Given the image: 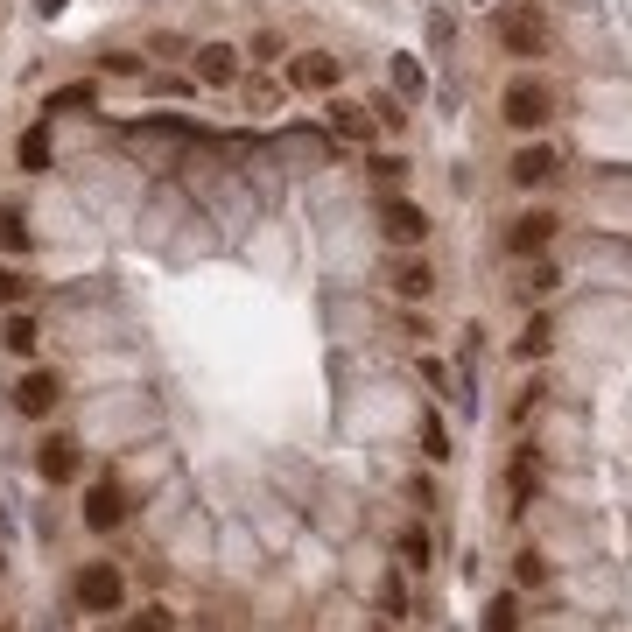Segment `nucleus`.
<instances>
[{
    "instance_id": "f257e3e1",
    "label": "nucleus",
    "mask_w": 632,
    "mask_h": 632,
    "mask_svg": "<svg viewBox=\"0 0 632 632\" xmlns=\"http://www.w3.org/2000/svg\"><path fill=\"white\" fill-rule=\"evenodd\" d=\"M499 50L506 57H548V22L534 8H506L499 15Z\"/></svg>"
},
{
    "instance_id": "f03ea898",
    "label": "nucleus",
    "mask_w": 632,
    "mask_h": 632,
    "mask_svg": "<svg viewBox=\"0 0 632 632\" xmlns=\"http://www.w3.org/2000/svg\"><path fill=\"white\" fill-rule=\"evenodd\" d=\"M499 113H506V127H541V120L555 113V92H548L541 78H513L506 99H499Z\"/></svg>"
},
{
    "instance_id": "7ed1b4c3",
    "label": "nucleus",
    "mask_w": 632,
    "mask_h": 632,
    "mask_svg": "<svg viewBox=\"0 0 632 632\" xmlns=\"http://www.w3.org/2000/svg\"><path fill=\"white\" fill-rule=\"evenodd\" d=\"M120 597H127V583H120L113 562H85L78 569V604L85 611H120Z\"/></svg>"
},
{
    "instance_id": "20e7f679",
    "label": "nucleus",
    "mask_w": 632,
    "mask_h": 632,
    "mask_svg": "<svg viewBox=\"0 0 632 632\" xmlns=\"http://www.w3.org/2000/svg\"><path fill=\"white\" fill-rule=\"evenodd\" d=\"M120 520H127L120 485H113V478H106V485H92V492H85V527H92V534H106V527H120Z\"/></svg>"
},
{
    "instance_id": "39448f33",
    "label": "nucleus",
    "mask_w": 632,
    "mask_h": 632,
    "mask_svg": "<svg viewBox=\"0 0 632 632\" xmlns=\"http://www.w3.org/2000/svg\"><path fill=\"white\" fill-rule=\"evenodd\" d=\"M387 239H394V246L429 239V211H422V204H408V197H394V204H387Z\"/></svg>"
},
{
    "instance_id": "423d86ee",
    "label": "nucleus",
    "mask_w": 632,
    "mask_h": 632,
    "mask_svg": "<svg viewBox=\"0 0 632 632\" xmlns=\"http://www.w3.org/2000/svg\"><path fill=\"white\" fill-rule=\"evenodd\" d=\"M548 239H555V218H548V211H527V218L506 232V253H520V260H527V253H541Z\"/></svg>"
},
{
    "instance_id": "0eeeda50",
    "label": "nucleus",
    "mask_w": 632,
    "mask_h": 632,
    "mask_svg": "<svg viewBox=\"0 0 632 632\" xmlns=\"http://www.w3.org/2000/svg\"><path fill=\"white\" fill-rule=\"evenodd\" d=\"M57 394H64V380H57V373H29V380L15 387V408H22V415H50V408H57Z\"/></svg>"
},
{
    "instance_id": "6e6552de",
    "label": "nucleus",
    "mask_w": 632,
    "mask_h": 632,
    "mask_svg": "<svg viewBox=\"0 0 632 632\" xmlns=\"http://www.w3.org/2000/svg\"><path fill=\"white\" fill-rule=\"evenodd\" d=\"M36 471H43L50 485H71V478H78V443H64V436H50V443L36 450Z\"/></svg>"
},
{
    "instance_id": "1a4fd4ad",
    "label": "nucleus",
    "mask_w": 632,
    "mask_h": 632,
    "mask_svg": "<svg viewBox=\"0 0 632 632\" xmlns=\"http://www.w3.org/2000/svg\"><path fill=\"white\" fill-rule=\"evenodd\" d=\"M232 78H239V50H225V43L197 50V85H232Z\"/></svg>"
},
{
    "instance_id": "9d476101",
    "label": "nucleus",
    "mask_w": 632,
    "mask_h": 632,
    "mask_svg": "<svg viewBox=\"0 0 632 632\" xmlns=\"http://www.w3.org/2000/svg\"><path fill=\"white\" fill-rule=\"evenodd\" d=\"M548 176H555V148H520V155H513V183L534 190V183H548Z\"/></svg>"
},
{
    "instance_id": "9b49d317",
    "label": "nucleus",
    "mask_w": 632,
    "mask_h": 632,
    "mask_svg": "<svg viewBox=\"0 0 632 632\" xmlns=\"http://www.w3.org/2000/svg\"><path fill=\"white\" fill-rule=\"evenodd\" d=\"M331 134H345V141H373V106H331Z\"/></svg>"
},
{
    "instance_id": "f8f14e48",
    "label": "nucleus",
    "mask_w": 632,
    "mask_h": 632,
    "mask_svg": "<svg viewBox=\"0 0 632 632\" xmlns=\"http://www.w3.org/2000/svg\"><path fill=\"white\" fill-rule=\"evenodd\" d=\"M295 85H302V92H331V85H338V57H302V64H295Z\"/></svg>"
},
{
    "instance_id": "ddd939ff",
    "label": "nucleus",
    "mask_w": 632,
    "mask_h": 632,
    "mask_svg": "<svg viewBox=\"0 0 632 632\" xmlns=\"http://www.w3.org/2000/svg\"><path fill=\"white\" fill-rule=\"evenodd\" d=\"M485 632H520V597H513V590H499V597L485 604Z\"/></svg>"
},
{
    "instance_id": "4468645a",
    "label": "nucleus",
    "mask_w": 632,
    "mask_h": 632,
    "mask_svg": "<svg viewBox=\"0 0 632 632\" xmlns=\"http://www.w3.org/2000/svg\"><path fill=\"white\" fill-rule=\"evenodd\" d=\"M36 345H43V331H36V316H22V309H15V316H8V352H15V359H29Z\"/></svg>"
},
{
    "instance_id": "2eb2a0df",
    "label": "nucleus",
    "mask_w": 632,
    "mask_h": 632,
    "mask_svg": "<svg viewBox=\"0 0 632 632\" xmlns=\"http://www.w3.org/2000/svg\"><path fill=\"white\" fill-rule=\"evenodd\" d=\"M429 281H436V274H429L422 260H401V267H394V288H401L408 302H422V295H429Z\"/></svg>"
},
{
    "instance_id": "dca6fc26",
    "label": "nucleus",
    "mask_w": 632,
    "mask_h": 632,
    "mask_svg": "<svg viewBox=\"0 0 632 632\" xmlns=\"http://www.w3.org/2000/svg\"><path fill=\"white\" fill-rule=\"evenodd\" d=\"M22 169H50V127H29L22 134Z\"/></svg>"
},
{
    "instance_id": "f3484780",
    "label": "nucleus",
    "mask_w": 632,
    "mask_h": 632,
    "mask_svg": "<svg viewBox=\"0 0 632 632\" xmlns=\"http://www.w3.org/2000/svg\"><path fill=\"white\" fill-rule=\"evenodd\" d=\"M99 92L92 85H64V92H50V113H78V106H92Z\"/></svg>"
},
{
    "instance_id": "a211bd4d",
    "label": "nucleus",
    "mask_w": 632,
    "mask_h": 632,
    "mask_svg": "<svg viewBox=\"0 0 632 632\" xmlns=\"http://www.w3.org/2000/svg\"><path fill=\"white\" fill-rule=\"evenodd\" d=\"M0 246H8V253H22V246H29V225H22V211H0Z\"/></svg>"
},
{
    "instance_id": "6ab92c4d",
    "label": "nucleus",
    "mask_w": 632,
    "mask_h": 632,
    "mask_svg": "<svg viewBox=\"0 0 632 632\" xmlns=\"http://www.w3.org/2000/svg\"><path fill=\"white\" fill-rule=\"evenodd\" d=\"M22 295H29V274H15V267H0V302H8V309H22Z\"/></svg>"
},
{
    "instance_id": "aec40b11",
    "label": "nucleus",
    "mask_w": 632,
    "mask_h": 632,
    "mask_svg": "<svg viewBox=\"0 0 632 632\" xmlns=\"http://www.w3.org/2000/svg\"><path fill=\"white\" fill-rule=\"evenodd\" d=\"M394 85H401V92H408V99H415V92H422V71H415V64H408V57H401V64H394Z\"/></svg>"
},
{
    "instance_id": "412c9836",
    "label": "nucleus",
    "mask_w": 632,
    "mask_h": 632,
    "mask_svg": "<svg viewBox=\"0 0 632 632\" xmlns=\"http://www.w3.org/2000/svg\"><path fill=\"white\" fill-rule=\"evenodd\" d=\"M548 338H555V331H548V324H534V331L520 338V352H527V359H541V352H548Z\"/></svg>"
},
{
    "instance_id": "4be33fe9",
    "label": "nucleus",
    "mask_w": 632,
    "mask_h": 632,
    "mask_svg": "<svg viewBox=\"0 0 632 632\" xmlns=\"http://www.w3.org/2000/svg\"><path fill=\"white\" fill-rule=\"evenodd\" d=\"M401 555H408V562H422V555H429V534H422V527H408V534H401Z\"/></svg>"
},
{
    "instance_id": "5701e85b",
    "label": "nucleus",
    "mask_w": 632,
    "mask_h": 632,
    "mask_svg": "<svg viewBox=\"0 0 632 632\" xmlns=\"http://www.w3.org/2000/svg\"><path fill=\"white\" fill-rule=\"evenodd\" d=\"M422 443H429V457H450V436H443V422H429V429H422Z\"/></svg>"
},
{
    "instance_id": "b1692460",
    "label": "nucleus",
    "mask_w": 632,
    "mask_h": 632,
    "mask_svg": "<svg viewBox=\"0 0 632 632\" xmlns=\"http://www.w3.org/2000/svg\"><path fill=\"white\" fill-rule=\"evenodd\" d=\"M127 632H169V618L162 611H141V618H127Z\"/></svg>"
},
{
    "instance_id": "393cba45",
    "label": "nucleus",
    "mask_w": 632,
    "mask_h": 632,
    "mask_svg": "<svg viewBox=\"0 0 632 632\" xmlns=\"http://www.w3.org/2000/svg\"><path fill=\"white\" fill-rule=\"evenodd\" d=\"M36 8H43V15H64V0H36Z\"/></svg>"
}]
</instances>
